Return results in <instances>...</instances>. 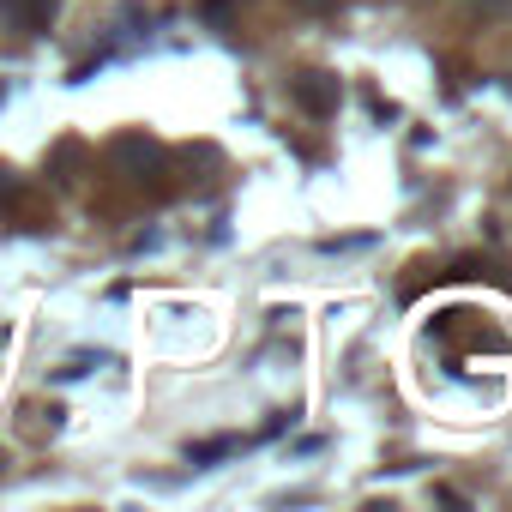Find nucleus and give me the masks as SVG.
Segmentation results:
<instances>
[{
    "label": "nucleus",
    "mask_w": 512,
    "mask_h": 512,
    "mask_svg": "<svg viewBox=\"0 0 512 512\" xmlns=\"http://www.w3.org/2000/svg\"><path fill=\"white\" fill-rule=\"evenodd\" d=\"M368 241H374V235H332V241H320V247H326V253H350V247H368Z\"/></svg>",
    "instance_id": "20e7f679"
},
{
    "label": "nucleus",
    "mask_w": 512,
    "mask_h": 512,
    "mask_svg": "<svg viewBox=\"0 0 512 512\" xmlns=\"http://www.w3.org/2000/svg\"><path fill=\"white\" fill-rule=\"evenodd\" d=\"M55 7H61V0H0L7 25H19V31H43L55 19Z\"/></svg>",
    "instance_id": "f03ea898"
},
{
    "label": "nucleus",
    "mask_w": 512,
    "mask_h": 512,
    "mask_svg": "<svg viewBox=\"0 0 512 512\" xmlns=\"http://www.w3.org/2000/svg\"><path fill=\"white\" fill-rule=\"evenodd\" d=\"M296 103H302L308 115H320V121H332V115H338V103H344V85H338L332 73H320V67H308V73H296Z\"/></svg>",
    "instance_id": "f257e3e1"
},
{
    "label": "nucleus",
    "mask_w": 512,
    "mask_h": 512,
    "mask_svg": "<svg viewBox=\"0 0 512 512\" xmlns=\"http://www.w3.org/2000/svg\"><path fill=\"white\" fill-rule=\"evenodd\" d=\"M229 452H241V440H229V434H223V440H199V446H187L193 464H211V458H229Z\"/></svg>",
    "instance_id": "7ed1b4c3"
}]
</instances>
